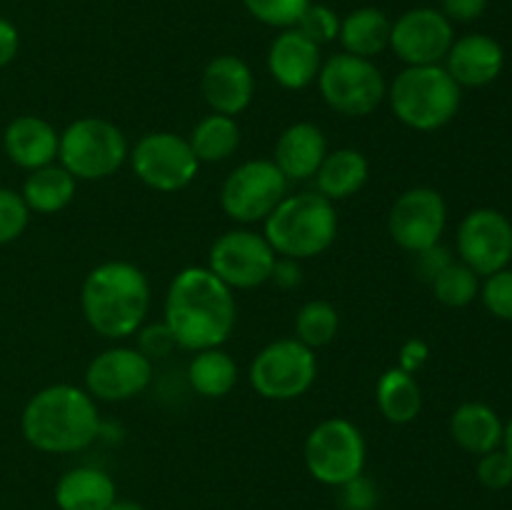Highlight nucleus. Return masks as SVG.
<instances>
[{"mask_svg": "<svg viewBox=\"0 0 512 510\" xmlns=\"http://www.w3.org/2000/svg\"><path fill=\"white\" fill-rule=\"evenodd\" d=\"M163 320L175 335L178 348H220L233 335L238 320L235 295L210 268H183L165 293Z\"/></svg>", "mask_w": 512, "mask_h": 510, "instance_id": "1", "label": "nucleus"}, {"mask_svg": "<svg viewBox=\"0 0 512 510\" xmlns=\"http://www.w3.org/2000/svg\"><path fill=\"white\" fill-rule=\"evenodd\" d=\"M100 428L103 420L93 395L68 383L38 390L20 415L23 438L40 453H80L100 438Z\"/></svg>", "mask_w": 512, "mask_h": 510, "instance_id": "2", "label": "nucleus"}, {"mask_svg": "<svg viewBox=\"0 0 512 510\" xmlns=\"http://www.w3.org/2000/svg\"><path fill=\"white\" fill-rule=\"evenodd\" d=\"M80 310L90 328L108 340L138 333L150 310L148 275L128 260H108L85 275Z\"/></svg>", "mask_w": 512, "mask_h": 510, "instance_id": "3", "label": "nucleus"}, {"mask_svg": "<svg viewBox=\"0 0 512 510\" xmlns=\"http://www.w3.org/2000/svg\"><path fill=\"white\" fill-rule=\"evenodd\" d=\"M263 225V235L275 255L293 260L318 258L338 238L335 203L323 198L318 190L285 195Z\"/></svg>", "mask_w": 512, "mask_h": 510, "instance_id": "4", "label": "nucleus"}, {"mask_svg": "<svg viewBox=\"0 0 512 510\" xmlns=\"http://www.w3.org/2000/svg\"><path fill=\"white\" fill-rule=\"evenodd\" d=\"M385 100L400 123L433 133L458 115L463 93L445 65H405L388 85Z\"/></svg>", "mask_w": 512, "mask_h": 510, "instance_id": "5", "label": "nucleus"}, {"mask_svg": "<svg viewBox=\"0 0 512 510\" xmlns=\"http://www.w3.org/2000/svg\"><path fill=\"white\" fill-rule=\"evenodd\" d=\"M128 138L113 120L78 118L60 133L58 160L75 180H105L128 160Z\"/></svg>", "mask_w": 512, "mask_h": 510, "instance_id": "6", "label": "nucleus"}, {"mask_svg": "<svg viewBox=\"0 0 512 510\" xmlns=\"http://www.w3.org/2000/svg\"><path fill=\"white\" fill-rule=\"evenodd\" d=\"M318 90L325 105L345 118H365L388 98L383 70L368 58L350 53L330 55L318 73Z\"/></svg>", "mask_w": 512, "mask_h": 510, "instance_id": "7", "label": "nucleus"}, {"mask_svg": "<svg viewBox=\"0 0 512 510\" xmlns=\"http://www.w3.org/2000/svg\"><path fill=\"white\" fill-rule=\"evenodd\" d=\"M248 378L260 398L285 403L313 388L318 378V358L315 350L298 338H280L258 350L250 363Z\"/></svg>", "mask_w": 512, "mask_h": 510, "instance_id": "8", "label": "nucleus"}, {"mask_svg": "<svg viewBox=\"0 0 512 510\" xmlns=\"http://www.w3.org/2000/svg\"><path fill=\"white\" fill-rule=\"evenodd\" d=\"M305 468L318 483L340 488L365 470V438L348 418H328L305 438Z\"/></svg>", "mask_w": 512, "mask_h": 510, "instance_id": "9", "label": "nucleus"}, {"mask_svg": "<svg viewBox=\"0 0 512 510\" xmlns=\"http://www.w3.org/2000/svg\"><path fill=\"white\" fill-rule=\"evenodd\" d=\"M285 195L288 178L273 160H245L225 178L220 188V208L235 223H265Z\"/></svg>", "mask_w": 512, "mask_h": 510, "instance_id": "10", "label": "nucleus"}, {"mask_svg": "<svg viewBox=\"0 0 512 510\" xmlns=\"http://www.w3.org/2000/svg\"><path fill=\"white\" fill-rule=\"evenodd\" d=\"M135 178L158 193L183 190L198 178L200 160L195 158L188 138L170 130L145 133L128 155Z\"/></svg>", "mask_w": 512, "mask_h": 510, "instance_id": "11", "label": "nucleus"}, {"mask_svg": "<svg viewBox=\"0 0 512 510\" xmlns=\"http://www.w3.org/2000/svg\"><path fill=\"white\" fill-rule=\"evenodd\" d=\"M275 258L278 255L263 233L240 228L215 238L208 253V268L230 290H250L268 283Z\"/></svg>", "mask_w": 512, "mask_h": 510, "instance_id": "12", "label": "nucleus"}, {"mask_svg": "<svg viewBox=\"0 0 512 510\" xmlns=\"http://www.w3.org/2000/svg\"><path fill=\"white\" fill-rule=\"evenodd\" d=\"M448 225V205L435 188L418 185L398 195L388 215V233L398 248L420 253L440 243Z\"/></svg>", "mask_w": 512, "mask_h": 510, "instance_id": "13", "label": "nucleus"}, {"mask_svg": "<svg viewBox=\"0 0 512 510\" xmlns=\"http://www.w3.org/2000/svg\"><path fill=\"white\" fill-rule=\"evenodd\" d=\"M460 263L478 275H493L512 260V223L495 208H475L460 220Z\"/></svg>", "mask_w": 512, "mask_h": 510, "instance_id": "14", "label": "nucleus"}, {"mask_svg": "<svg viewBox=\"0 0 512 510\" xmlns=\"http://www.w3.org/2000/svg\"><path fill=\"white\" fill-rule=\"evenodd\" d=\"M150 383H153V360L128 345L103 350L85 368V390L95 400L125 403L145 393Z\"/></svg>", "mask_w": 512, "mask_h": 510, "instance_id": "15", "label": "nucleus"}, {"mask_svg": "<svg viewBox=\"0 0 512 510\" xmlns=\"http://www.w3.org/2000/svg\"><path fill=\"white\" fill-rule=\"evenodd\" d=\"M453 40V23L435 8L405 10L390 30V50L405 65H443Z\"/></svg>", "mask_w": 512, "mask_h": 510, "instance_id": "16", "label": "nucleus"}, {"mask_svg": "<svg viewBox=\"0 0 512 510\" xmlns=\"http://www.w3.org/2000/svg\"><path fill=\"white\" fill-rule=\"evenodd\" d=\"M200 93L213 113L235 118L253 103L255 75L238 55H215L203 68Z\"/></svg>", "mask_w": 512, "mask_h": 510, "instance_id": "17", "label": "nucleus"}, {"mask_svg": "<svg viewBox=\"0 0 512 510\" xmlns=\"http://www.w3.org/2000/svg\"><path fill=\"white\" fill-rule=\"evenodd\" d=\"M323 55L320 45L305 38L298 28H285L268 48V73L285 90H305L318 80Z\"/></svg>", "mask_w": 512, "mask_h": 510, "instance_id": "18", "label": "nucleus"}, {"mask_svg": "<svg viewBox=\"0 0 512 510\" xmlns=\"http://www.w3.org/2000/svg\"><path fill=\"white\" fill-rule=\"evenodd\" d=\"M503 45L485 33H470L453 40L445 55V70L460 88H483L503 73Z\"/></svg>", "mask_w": 512, "mask_h": 510, "instance_id": "19", "label": "nucleus"}, {"mask_svg": "<svg viewBox=\"0 0 512 510\" xmlns=\"http://www.w3.org/2000/svg\"><path fill=\"white\" fill-rule=\"evenodd\" d=\"M325 155H328V140H325L323 130L315 123L300 120V123L288 125L280 133L278 143H275L273 163L288 178V183L290 180L300 183V180H310L318 173Z\"/></svg>", "mask_w": 512, "mask_h": 510, "instance_id": "20", "label": "nucleus"}, {"mask_svg": "<svg viewBox=\"0 0 512 510\" xmlns=\"http://www.w3.org/2000/svg\"><path fill=\"white\" fill-rule=\"evenodd\" d=\"M60 133L40 115H18L3 133V150L18 168L38 170L58 158Z\"/></svg>", "mask_w": 512, "mask_h": 510, "instance_id": "21", "label": "nucleus"}, {"mask_svg": "<svg viewBox=\"0 0 512 510\" xmlns=\"http://www.w3.org/2000/svg\"><path fill=\"white\" fill-rule=\"evenodd\" d=\"M315 178V190L330 203L348 200L363 190V185L370 178V163L360 150L355 148H338L320 163Z\"/></svg>", "mask_w": 512, "mask_h": 510, "instance_id": "22", "label": "nucleus"}, {"mask_svg": "<svg viewBox=\"0 0 512 510\" xmlns=\"http://www.w3.org/2000/svg\"><path fill=\"white\" fill-rule=\"evenodd\" d=\"M503 420L490 405L470 400L450 415V435L455 443L473 455H485L503 445Z\"/></svg>", "mask_w": 512, "mask_h": 510, "instance_id": "23", "label": "nucleus"}, {"mask_svg": "<svg viewBox=\"0 0 512 510\" xmlns=\"http://www.w3.org/2000/svg\"><path fill=\"white\" fill-rule=\"evenodd\" d=\"M115 498V480L90 465L68 470L55 485V505L60 510H108Z\"/></svg>", "mask_w": 512, "mask_h": 510, "instance_id": "24", "label": "nucleus"}, {"mask_svg": "<svg viewBox=\"0 0 512 510\" xmlns=\"http://www.w3.org/2000/svg\"><path fill=\"white\" fill-rule=\"evenodd\" d=\"M390 30L393 20L383 10L358 8L340 20L338 40L343 43V53L373 60L390 48Z\"/></svg>", "mask_w": 512, "mask_h": 510, "instance_id": "25", "label": "nucleus"}, {"mask_svg": "<svg viewBox=\"0 0 512 510\" xmlns=\"http://www.w3.org/2000/svg\"><path fill=\"white\" fill-rule=\"evenodd\" d=\"M75 190H78V180H75L60 163H50L38 170H30L20 195H23L30 213L53 215L73 203Z\"/></svg>", "mask_w": 512, "mask_h": 510, "instance_id": "26", "label": "nucleus"}, {"mask_svg": "<svg viewBox=\"0 0 512 510\" xmlns=\"http://www.w3.org/2000/svg\"><path fill=\"white\" fill-rule=\"evenodd\" d=\"M375 403L388 423L408 425L423 410V390L415 375L400 368H388L375 383Z\"/></svg>", "mask_w": 512, "mask_h": 510, "instance_id": "27", "label": "nucleus"}, {"mask_svg": "<svg viewBox=\"0 0 512 510\" xmlns=\"http://www.w3.org/2000/svg\"><path fill=\"white\" fill-rule=\"evenodd\" d=\"M188 143L200 163H223L240 145L238 120L220 113L205 115L193 125Z\"/></svg>", "mask_w": 512, "mask_h": 510, "instance_id": "28", "label": "nucleus"}, {"mask_svg": "<svg viewBox=\"0 0 512 510\" xmlns=\"http://www.w3.org/2000/svg\"><path fill=\"white\" fill-rule=\"evenodd\" d=\"M188 383L203 398H225L238 385V365L223 348L198 350L188 365Z\"/></svg>", "mask_w": 512, "mask_h": 510, "instance_id": "29", "label": "nucleus"}, {"mask_svg": "<svg viewBox=\"0 0 512 510\" xmlns=\"http://www.w3.org/2000/svg\"><path fill=\"white\" fill-rule=\"evenodd\" d=\"M338 328L340 315L328 300H308L295 315V338L313 350L333 343Z\"/></svg>", "mask_w": 512, "mask_h": 510, "instance_id": "30", "label": "nucleus"}, {"mask_svg": "<svg viewBox=\"0 0 512 510\" xmlns=\"http://www.w3.org/2000/svg\"><path fill=\"white\" fill-rule=\"evenodd\" d=\"M435 300L448 308H465L473 303L480 293V275L473 273L465 263H450L438 278L430 283Z\"/></svg>", "mask_w": 512, "mask_h": 510, "instance_id": "31", "label": "nucleus"}, {"mask_svg": "<svg viewBox=\"0 0 512 510\" xmlns=\"http://www.w3.org/2000/svg\"><path fill=\"white\" fill-rule=\"evenodd\" d=\"M313 0H243L245 10L270 28H295Z\"/></svg>", "mask_w": 512, "mask_h": 510, "instance_id": "32", "label": "nucleus"}, {"mask_svg": "<svg viewBox=\"0 0 512 510\" xmlns=\"http://www.w3.org/2000/svg\"><path fill=\"white\" fill-rule=\"evenodd\" d=\"M340 20L343 18H340L330 5L310 3L308 10H305L303 18L298 20L295 28H298L305 38H310L315 45L323 48V45L333 43V40L340 35Z\"/></svg>", "mask_w": 512, "mask_h": 510, "instance_id": "33", "label": "nucleus"}, {"mask_svg": "<svg viewBox=\"0 0 512 510\" xmlns=\"http://www.w3.org/2000/svg\"><path fill=\"white\" fill-rule=\"evenodd\" d=\"M30 210L23 195L10 188H0V245L13 243L25 233Z\"/></svg>", "mask_w": 512, "mask_h": 510, "instance_id": "34", "label": "nucleus"}, {"mask_svg": "<svg viewBox=\"0 0 512 510\" xmlns=\"http://www.w3.org/2000/svg\"><path fill=\"white\" fill-rule=\"evenodd\" d=\"M480 298H483V305L490 310V315L512 323V270L503 268L488 275L485 285L480 288Z\"/></svg>", "mask_w": 512, "mask_h": 510, "instance_id": "35", "label": "nucleus"}, {"mask_svg": "<svg viewBox=\"0 0 512 510\" xmlns=\"http://www.w3.org/2000/svg\"><path fill=\"white\" fill-rule=\"evenodd\" d=\"M478 480L488 490H503L512 485V458L503 448H495L490 453L480 455L478 460Z\"/></svg>", "mask_w": 512, "mask_h": 510, "instance_id": "36", "label": "nucleus"}, {"mask_svg": "<svg viewBox=\"0 0 512 510\" xmlns=\"http://www.w3.org/2000/svg\"><path fill=\"white\" fill-rule=\"evenodd\" d=\"M178 348L175 343V335L173 330L163 323H153V325H145V328L138 330V350L150 360H158V358H168L173 350Z\"/></svg>", "mask_w": 512, "mask_h": 510, "instance_id": "37", "label": "nucleus"}, {"mask_svg": "<svg viewBox=\"0 0 512 510\" xmlns=\"http://www.w3.org/2000/svg\"><path fill=\"white\" fill-rule=\"evenodd\" d=\"M340 505L343 510H373L378 505V488L365 473L340 485Z\"/></svg>", "mask_w": 512, "mask_h": 510, "instance_id": "38", "label": "nucleus"}, {"mask_svg": "<svg viewBox=\"0 0 512 510\" xmlns=\"http://www.w3.org/2000/svg\"><path fill=\"white\" fill-rule=\"evenodd\" d=\"M450 263H453V253L440 243L433 245V248L415 253V273H418V278L428 285L433 283Z\"/></svg>", "mask_w": 512, "mask_h": 510, "instance_id": "39", "label": "nucleus"}, {"mask_svg": "<svg viewBox=\"0 0 512 510\" xmlns=\"http://www.w3.org/2000/svg\"><path fill=\"white\" fill-rule=\"evenodd\" d=\"M488 8V0H443L440 13L450 20V23H473Z\"/></svg>", "mask_w": 512, "mask_h": 510, "instance_id": "40", "label": "nucleus"}, {"mask_svg": "<svg viewBox=\"0 0 512 510\" xmlns=\"http://www.w3.org/2000/svg\"><path fill=\"white\" fill-rule=\"evenodd\" d=\"M428 358H430L428 343L420 338H410V340H405L403 348H400L398 368L405 370V373L415 375L425 363H428Z\"/></svg>", "mask_w": 512, "mask_h": 510, "instance_id": "41", "label": "nucleus"}, {"mask_svg": "<svg viewBox=\"0 0 512 510\" xmlns=\"http://www.w3.org/2000/svg\"><path fill=\"white\" fill-rule=\"evenodd\" d=\"M270 280H273L280 290L298 288L300 280H303L300 260L283 258V255H278V258H275V265H273V273H270Z\"/></svg>", "mask_w": 512, "mask_h": 510, "instance_id": "42", "label": "nucleus"}, {"mask_svg": "<svg viewBox=\"0 0 512 510\" xmlns=\"http://www.w3.org/2000/svg\"><path fill=\"white\" fill-rule=\"evenodd\" d=\"M20 33L8 18H0V68L10 65L18 55Z\"/></svg>", "mask_w": 512, "mask_h": 510, "instance_id": "43", "label": "nucleus"}, {"mask_svg": "<svg viewBox=\"0 0 512 510\" xmlns=\"http://www.w3.org/2000/svg\"><path fill=\"white\" fill-rule=\"evenodd\" d=\"M108 510H145L143 505L140 503H135V500H120V498H115V503L110 505Z\"/></svg>", "mask_w": 512, "mask_h": 510, "instance_id": "44", "label": "nucleus"}, {"mask_svg": "<svg viewBox=\"0 0 512 510\" xmlns=\"http://www.w3.org/2000/svg\"><path fill=\"white\" fill-rule=\"evenodd\" d=\"M503 450L512 458V418L508 420V425H505L503 430Z\"/></svg>", "mask_w": 512, "mask_h": 510, "instance_id": "45", "label": "nucleus"}]
</instances>
